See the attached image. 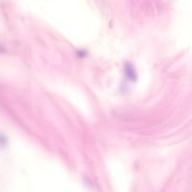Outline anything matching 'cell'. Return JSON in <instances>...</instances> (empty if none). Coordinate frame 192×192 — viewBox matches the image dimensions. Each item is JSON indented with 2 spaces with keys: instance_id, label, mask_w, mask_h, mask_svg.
Listing matches in <instances>:
<instances>
[{
  "instance_id": "cell-1",
  "label": "cell",
  "mask_w": 192,
  "mask_h": 192,
  "mask_svg": "<svg viewBox=\"0 0 192 192\" xmlns=\"http://www.w3.org/2000/svg\"><path fill=\"white\" fill-rule=\"evenodd\" d=\"M125 71H126V74H127V76L130 79V81L136 79V74H135V72H134V71H133V68H132L130 65H128V64L126 65V69H125Z\"/></svg>"
}]
</instances>
